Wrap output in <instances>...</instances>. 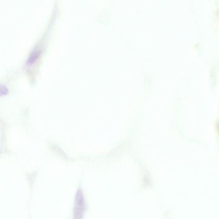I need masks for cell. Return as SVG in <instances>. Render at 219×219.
<instances>
[{
  "mask_svg": "<svg viewBox=\"0 0 219 219\" xmlns=\"http://www.w3.org/2000/svg\"><path fill=\"white\" fill-rule=\"evenodd\" d=\"M9 91L7 87L4 85L0 84V96L6 95L8 93Z\"/></svg>",
  "mask_w": 219,
  "mask_h": 219,
  "instance_id": "cell-2",
  "label": "cell"
},
{
  "mask_svg": "<svg viewBox=\"0 0 219 219\" xmlns=\"http://www.w3.org/2000/svg\"><path fill=\"white\" fill-rule=\"evenodd\" d=\"M39 55V51L37 49H34L31 53L27 59V62H26L27 66V65L28 66L32 64L38 58Z\"/></svg>",
  "mask_w": 219,
  "mask_h": 219,
  "instance_id": "cell-1",
  "label": "cell"
}]
</instances>
